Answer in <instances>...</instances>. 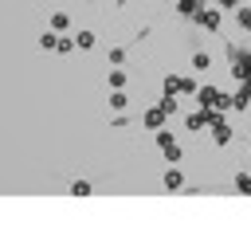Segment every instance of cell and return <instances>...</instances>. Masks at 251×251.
I'll list each match as a JSON object with an SVG mask.
<instances>
[{
    "label": "cell",
    "mask_w": 251,
    "mask_h": 251,
    "mask_svg": "<svg viewBox=\"0 0 251 251\" xmlns=\"http://www.w3.org/2000/svg\"><path fill=\"white\" fill-rule=\"evenodd\" d=\"M196 98H200V106H208V110H212V106H220V110H224V106H231V98H227V94H220L216 86H200V90H196Z\"/></svg>",
    "instance_id": "cell-1"
},
{
    "label": "cell",
    "mask_w": 251,
    "mask_h": 251,
    "mask_svg": "<svg viewBox=\"0 0 251 251\" xmlns=\"http://www.w3.org/2000/svg\"><path fill=\"white\" fill-rule=\"evenodd\" d=\"M212 141H216V145H227V141H231V126H227L224 118H216V114H212Z\"/></svg>",
    "instance_id": "cell-2"
},
{
    "label": "cell",
    "mask_w": 251,
    "mask_h": 251,
    "mask_svg": "<svg viewBox=\"0 0 251 251\" xmlns=\"http://www.w3.org/2000/svg\"><path fill=\"white\" fill-rule=\"evenodd\" d=\"M161 126H165V110H161V106H153V110L145 114V129H153V133H157Z\"/></svg>",
    "instance_id": "cell-3"
},
{
    "label": "cell",
    "mask_w": 251,
    "mask_h": 251,
    "mask_svg": "<svg viewBox=\"0 0 251 251\" xmlns=\"http://www.w3.org/2000/svg\"><path fill=\"white\" fill-rule=\"evenodd\" d=\"M51 31H71V12H51Z\"/></svg>",
    "instance_id": "cell-4"
},
{
    "label": "cell",
    "mask_w": 251,
    "mask_h": 251,
    "mask_svg": "<svg viewBox=\"0 0 251 251\" xmlns=\"http://www.w3.org/2000/svg\"><path fill=\"white\" fill-rule=\"evenodd\" d=\"M204 126H212V114H208V110H196V114H188V129H204Z\"/></svg>",
    "instance_id": "cell-5"
},
{
    "label": "cell",
    "mask_w": 251,
    "mask_h": 251,
    "mask_svg": "<svg viewBox=\"0 0 251 251\" xmlns=\"http://www.w3.org/2000/svg\"><path fill=\"white\" fill-rule=\"evenodd\" d=\"M165 188H169V192H180V188H184V176H180L176 169H169V173H165Z\"/></svg>",
    "instance_id": "cell-6"
},
{
    "label": "cell",
    "mask_w": 251,
    "mask_h": 251,
    "mask_svg": "<svg viewBox=\"0 0 251 251\" xmlns=\"http://www.w3.org/2000/svg\"><path fill=\"white\" fill-rule=\"evenodd\" d=\"M110 90H126V67H114L110 71Z\"/></svg>",
    "instance_id": "cell-7"
},
{
    "label": "cell",
    "mask_w": 251,
    "mask_h": 251,
    "mask_svg": "<svg viewBox=\"0 0 251 251\" xmlns=\"http://www.w3.org/2000/svg\"><path fill=\"white\" fill-rule=\"evenodd\" d=\"M110 106H114L118 114H122V110H129V94H126V90H114V94H110Z\"/></svg>",
    "instance_id": "cell-8"
},
{
    "label": "cell",
    "mask_w": 251,
    "mask_h": 251,
    "mask_svg": "<svg viewBox=\"0 0 251 251\" xmlns=\"http://www.w3.org/2000/svg\"><path fill=\"white\" fill-rule=\"evenodd\" d=\"M39 47H43V51H59V35H55V31H43V35H39Z\"/></svg>",
    "instance_id": "cell-9"
},
{
    "label": "cell",
    "mask_w": 251,
    "mask_h": 251,
    "mask_svg": "<svg viewBox=\"0 0 251 251\" xmlns=\"http://www.w3.org/2000/svg\"><path fill=\"white\" fill-rule=\"evenodd\" d=\"M235 192L251 196V173H235Z\"/></svg>",
    "instance_id": "cell-10"
},
{
    "label": "cell",
    "mask_w": 251,
    "mask_h": 251,
    "mask_svg": "<svg viewBox=\"0 0 251 251\" xmlns=\"http://www.w3.org/2000/svg\"><path fill=\"white\" fill-rule=\"evenodd\" d=\"M75 43H78V51H90V47H94V31H78Z\"/></svg>",
    "instance_id": "cell-11"
},
{
    "label": "cell",
    "mask_w": 251,
    "mask_h": 251,
    "mask_svg": "<svg viewBox=\"0 0 251 251\" xmlns=\"http://www.w3.org/2000/svg\"><path fill=\"white\" fill-rule=\"evenodd\" d=\"M192 67H196V71H208V67H212V55H208V51H196V55H192Z\"/></svg>",
    "instance_id": "cell-12"
},
{
    "label": "cell",
    "mask_w": 251,
    "mask_h": 251,
    "mask_svg": "<svg viewBox=\"0 0 251 251\" xmlns=\"http://www.w3.org/2000/svg\"><path fill=\"white\" fill-rule=\"evenodd\" d=\"M90 192H94L90 180H75V184H71V196H90Z\"/></svg>",
    "instance_id": "cell-13"
},
{
    "label": "cell",
    "mask_w": 251,
    "mask_h": 251,
    "mask_svg": "<svg viewBox=\"0 0 251 251\" xmlns=\"http://www.w3.org/2000/svg\"><path fill=\"white\" fill-rule=\"evenodd\" d=\"M235 75H239L243 82L251 78V55H239V67H235Z\"/></svg>",
    "instance_id": "cell-14"
},
{
    "label": "cell",
    "mask_w": 251,
    "mask_h": 251,
    "mask_svg": "<svg viewBox=\"0 0 251 251\" xmlns=\"http://www.w3.org/2000/svg\"><path fill=\"white\" fill-rule=\"evenodd\" d=\"M200 86H196V78H180V86H176V94H196Z\"/></svg>",
    "instance_id": "cell-15"
},
{
    "label": "cell",
    "mask_w": 251,
    "mask_h": 251,
    "mask_svg": "<svg viewBox=\"0 0 251 251\" xmlns=\"http://www.w3.org/2000/svg\"><path fill=\"white\" fill-rule=\"evenodd\" d=\"M110 63H114V67H126V51H122V47H110Z\"/></svg>",
    "instance_id": "cell-16"
},
{
    "label": "cell",
    "mask_w": 251,
    "mask_h": 251,
    "mask_svg": "<svg viewBox=\"0 0 251 251\" xmlns=\"http://www.w3.org/2000/svg\"><path fill=\"white\" fill-rule=\"evenodd\" d=\"M200 24H204V27H220V16H216V12H204Z\"/></svg>",
    "instance_id": "cell-17"
},
{
    "label": "cell",
    "mask_w": 251,
    "mask_h": 251,
    "mask_svg": "<svg viewBox=\"0 0 251 251\" xmlns=\"http://www.w3.org/2000/svg\"><path fill=\"white\" fill-rule=\"evenodd\" d=\"M75 47H78V43H75V39H67V35H63V39H59V55H67V51H75Z\"/></svg>",
    "instance_id": "cell-18"
},
{
    "label": "cell",
    "mask_w": 251,
    "mask_h": 251,
    "mask_svg": "<svg viewBox=\"0 0 251 251\" xmlns=\"http://www.w3.org/2000/svg\"><path fill=\"white\" fill-rule=\"evenodd\" d=\"M161 110H165V114H173V110H176V98H173V94H165V98H161Z\"/></svg>",
    "instance_id": "cell-19"
},
{
    "label": "cell",
    "mask_w": 251,
    "mask_h": 251,
    "mask_svg": "<svg viewBox=\"0 0 251 251\" xmlns=\"http://www.w3.org/2000/svg\"><path fill=\"white\" fill-rule=\"evenodd\" d=\"M239 24H243V27H251V8H239Z\"/></svg>",
    "instance_id": "cell-20"
},
{
    "label": "cell",
    "mask_w": 251,
    "mask_h": 251,
    "mask_svg": "<svg viewBox=\"0 0 251 251\" xmlns=\"http://www.w3.org/2000/svg\"><path fill=\"white\" fill-rule=\"evenodd\" d=\"M216 4H220V8H231V4H235V0H216Z\"/></svg>",
    "instance_id": "cell-21"
}]
</instances>
